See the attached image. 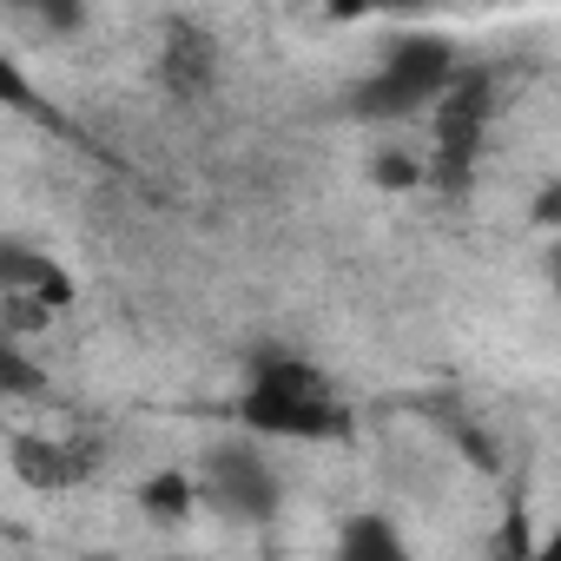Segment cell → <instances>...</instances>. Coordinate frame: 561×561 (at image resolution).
Instances as JSON below:
<instances>
[{"label": "cell", "mask_w": 561, "mask_h": 561, "mask_svg": "<svg viewBox=\"0 0 561 561\" xmlns=\"http://www.w3.org/2000/svg\"><path fill=\"white\" fill-rule=\"evenodd\" d=\"M87 462L93 456H80V449H67V443H54V436H21L14 443V476L27 482V489H73L80 476H87Z\"/></svg>", "instance_id": "cell-7"}, {"label": "cell", "mask_w": 561, "mask_h": 561, "mask_svg": "<svg viewBox=\"0 0 561 561\" xmlns=\"http://www.w3.org/2000/svg\"><path fill=\"white\" fill-rule=\"evenodd\" d=\"M218 73H225V54H218V41L205 27H192V21L165 27V41H159V87L172 100H211Z\"/></svg>", "instance_id": "cell-5"}, {"label": "cell", "mask_w": 561, "mask_h": 561, "mask_svg": "<svg viewBox=\"0 0 561 561\" xmlns=\"http://www.w3.org/2000/svg\"><path fill=\"white\" fill-rule=\"evenodd\" d=\"M456 60H462L456 41H443V34H403V41L383 47L377 73L351 93V113L370 119V126H403V119H416V113L436 106V93L456 73Z\"/></svg>", "instance_id": "cell-2"}, {"label": "cell", "mask_w": 561, "mask_h": 561, "mask_svg": "<svg viewBox=\"0 0 561 561\" xmlns=\"http://www.w3.org/2000/svg\"><path fill=\"white\" fill-rule=\"evenodd\" d=\"M0 100H8V106H34V93H27V80H21V67L8 54H0Z\"/></svg>", "instance_id": "cell-14"}, {"label": "cell", "mask_w": 561, "mask_h": 561, "mask_svg": "<svg viewBox=\"0 0 561 561\" xmlns=\"http://www.w3.org/2000/svg\"><path fill=\"white\" fill-rule=\"evenodd\" d=\"M443 0H331V21H364V14H430Z\"/></svg>", "instance_id": "cell-13"}, {"label": "cell", "mask_w": 561, "mask_h": 561, "mask_svg": "<svg viewBox=\"0 0 561 561\" xmlns=\"http://www.w3.org/2000/svg\"><path fill=\"white\" fill-rule=\"evenodd\" d=\"M198 502L205 508H218L225 522H271L277 515V502H285V482H277V469H271V456L257 449V443H244V436H218V443H205V456H198Z\"/></svg>", "instance_id": "cell-4"}, {"label": "cell", "mask_w": 561, "mask_h": 561, "mask_svg": "<svg viewBox=\"0 0 561 561\" xmlns=\"http://www.w3.org/2000/svg\"><path fill=\"white\" fill-rule=\"evenodd\" d=\"M495 106H502V73L495 67H476V60H456V73L443 80L430 119H436V185L443 192H462L482 146H489V126H495Z\"/></svg>", "instance_id": "cell-3"}, {"label": "cell", "mask_w": 561, "mask_h": 561, "mask_svg": "<svg viewBox=\"0 0 561 561\" xmlns=\"http://www.w3.org/2000/svg\"><path fill=\"white\" fill-rule=\"evenodd\" d=\"M370 179H377L383 192H410V185L423 179V159H416V152H403V146H383V152L370 159Z\"/></svg>", "instance_id": "cell-12"}, {"label": "cell", "mask_w": 561, "mask_h": 561, "mask_svg": "<svg viewBox=\"0 0 561 561\" xmlns=\"http://www.w3.org/2000/svg\"><path fill=\"white\" fill-rule=\"evenodd\" d=\"M41 390H47V370L34 364L27 337H14L0 324V397H41Z\"/></svg>", "instance_id": "cell-9"}, {"label": "cell", "mask_w": 561, "mask_h": 561, "mask_svg": "<svg viewBox=\"0 0 561 561\" xmlns=\"http://www.w3.org/2000/svg\"><path fill=\"white\" fill-rule=\"evenodd\" d=\"M535 218H541V225H554V218H561V198H554V185L541 192V205H535Z\"/></svg>", "instance_id": "cell-15"}, {"label": "cell", "mask_w": 561, "mask_h": 561, "mask_svg": "<svg viewBox=\"0 0 561 561\" xmlns=\"http://www.w3.org/2000/svg\"><path fill=\"white\" fill-rule=\"evenodd\" d=\"M344 554H351V561H403L410 548H403V535H397L383 515H357V522L344 528Z\"/></svg>", "instance_id": "cell-10"}, {"label": "cell", "mask_w": 561, "mask_h": 561, "mask_svg": "<svg viewBox=\"0 0 561 561\" xmlns=\"http://www.w3.org/2000/svg\"><path fill=\"white\" fill-rule=\"evenodd\" d=\"M192 502H198L192 469H159V476H146V489H139V508H146L152 522H185Z\"/></svg>", "instance_id": "cell-8"}, {"label": "cell", "mask_w": 561, "mask_h": 561, "mask_svg": "<svg viewBox=\"0 0 561 561\" xmlns=\"http://www.w3.org/2000/svg\"><path fill=\"white\" fill-rule=\"evenodd\" d=\"M238 423L251 436H277V443H331V436L351 430V410L311 357L257 351L251 377H244V397H238Z\"/></svg>", "instance_id": "cell-1"}, {"label": "cell", "mask_w": 561, "mask_h": 561, "mask_svg": "<svg viewBox=\"0 0 561 561\" xmlns=\"http://www.w3.org/2000/svg\"><path fill=\"white\" fill-rule=\"evenodd\" d=\"M8 8L21 21H34L41 34H80V21H87V0H8Z\"/></svg>", "instance_id": "cell-11"}, {"label": "cell", "mask_w": 561, "mask_h": 561, "mask_svg": "<svg viewBox=\"0 0 561 561\" xmlns=\"http://www.w3.org/2000/svg\"><path fill=\"white\" fill-rule=\"evenodd\" d=\"M0 298H34L60 318L73 305V271L27 238H0Z\"/></svg>", "instance_id": "cell-6"}]
</instances>
